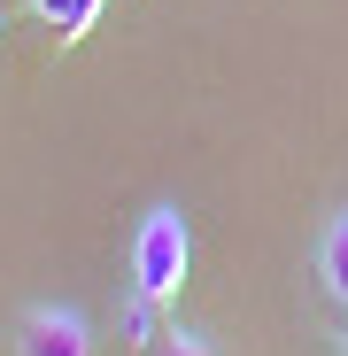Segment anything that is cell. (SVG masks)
Returning <instances> with one entry per match:
<instances>
[{
	"label": "cell",
	"instance_id": "cell-1",
	"mask_svg": "<svg viewBox=\"0 0 348 356\" xmlns=\"http://www.w3.org/2000/svg\"><path fill=\"white\" fill-rule=\"evenodd\" d=\"M186 264H194V232H186L179 202H155L140 217V232H132V286L155 294V302H179Z\"/></svg>",
	"mask_w": 348,
	"mask_h": 356
},
{
	"label": "cell",
	"instance_id": "cell-2",
	"mask_svg": "<svg viewBox=\"0 0 348 356\" xmlns=\"http://www.w3.org/2000/svg\"><path fill=\"white\" fill-rule=\"evenodd\" d=\"M16 356H93V325L70 302H31L16 318Z\"/></svg>",
	"mask_w": 348,
	"mask_h": 356
},
{
	"label": "cell",
	"instance_id": "cell-3",
	"mask_svg": "<svg viewBox=\"0 0 348 356\" xmlns=\"http://www.w3.org/2000/svg\"><path fill=\"white\" fill-rule=\"evenodd\" d=\"M101 8H108V0H31V16L54 31V47H78V39L101 24Z\"/></svg>",
	"mask_w": 348,
	"mask_h": 356
},
{
	"label": "cell",
	"instance_id": "cell-4",
	"mask_svg": "<svg viewBox=\"0 0 348 356\" xmlns=\"http://www.w3.org/2000/svg\"><path fill=\"white\" fill-rule=\"evenodd\" d=\"M317 279H325V294L348 310V209H333V225L317 232Z\"/></svg>",
	"mask_w": 348,
	"mask_h": 356
},
{
	"label": "cell",
	"instance_id": "cell-5",
	"mask_svg": "<svg viewBox=\"0 0 348 356\" xmlns=\"http://www.w3.org/2000/svg\"><path fill=\"white\" fill-rule=\"evenodd\" d=\"M116 325H124V348H140V356H155V341H163V302L155 294H124V302H116Z\"/></svg>",
	"mask_w": 348,
	"mask_h": 356
},
{
	"label": "cell",
	"instance_id": "cell-6",
	"mask_svg": "<svg viewBox=\"0 0 348 356\" xmlns=\"http://www.w3.org/2000/svg\"><path fill=\"white\" fill-rule=\"evenodd\" d=\"M155 356H217V348H209L201 333H163V341H155Z\"/></svg>",
	"mask_w": 348,
	"mask_h": 356
},
{
	"label": "cell",
	"instance_id": "cell-7",
	"mask_svg": "<svg viewBox=\"0 0 348 356\" xmlns=\"http://www.w3.org/2000/svg\"><path fill=\"white\" fill-rule=\"evenodd\" d=\"M0 24H8V0H0Z\"/></svg>",
	"mask_w": 348,
	"mask_h": 356
},
{
	"label": "cell",
	"instance_id": "cell-8",
	"mask_svg": "<svg viewBox=\"0 0 348 356\" xmlns=\"http://www.w3.org/2000/svg\"><path fill=\"white\" fill-rule=\"evenodd\" d=\"M8 8H16V0H8Z\"/></svg>",
	"mask_w": 348,
	"mask_h": 356
}]
</instances>
